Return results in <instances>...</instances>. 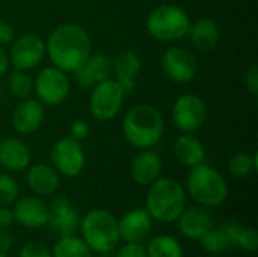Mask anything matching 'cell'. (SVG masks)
<instances>
[{
    "label": "cell",
    "mask_w": 258,
    "mask_h": 257,
    "mask_svg": "<svg viewBox=\"0 0 258 257\" xmlns=\"http://www.w3.org/2000/svg\"><path fill=\"white\" fill-rule=\"evenodd\" d=\"M91 48L89 33L74 23L57 26L45 44V53L53 65L65 73H74L89 58Z\"/></svg>",
    "instance_id": "6da1fadb"
},
{
    "label": "cell",
    "mask_w": 258,
    "mask_h": 257,
    "mask_svg": "<svg viewBox=\"0 0 258 257\" xmlns=\"http://www.w3.org/2000/svg\"><path fill=\"white\" fill-rule=\"evenodd\" d=\"M165 130V121L160 111L151 105H136L127 111L122 121V133L128 144L145 150L154 147Z\"/></svg>",
    "instance_id": "7a4b0ae2"
},
{
    "label": "cell",
    "mask_w": 258,
    "mask_h": 257,
    "mask_svg": "<svg viewBox=\"0 0 258 257\" xmlns=\"http://www.w3.org/2000/svg\"><path fill=\"white\" fill-rule=\"evenodd\" d=\"M147 212L160 223H174L186 208L184 188L171 177H159L147 192Z\"/></svg>",
    "instance_id": "3957f363"
},
{
    "label": "cell",
    "mask_w": 258,
    "mask_h": 257,
    "mask_svg": "<svg viewBox=\"0 0 258 257\" xmlns=\"http://www.w3.org/2000/svg\"><path fill=\"white\" fill-rule=\"evenodd\" d=\"M186 188L189 195L204 208H216L228 197V185L222 174L204 162L192 167Z\"/></svg>",
    "instance_id": "277c9868"
},
{
    "label": "cell",
    "mask_w": 258,
    "mask_h": 257,
    "mask_svg": "<svg viewBox=\"0 0 258 257\" xmlns=\"http://www.w3.org/2000/svg\"><path fill=\"white\" fill-rule=\"evenodd\" d=\"M79 227L83 241L98 254L110 253L121 241L118 220L104 209H94L88 212Z\"/></svg>",
    "instance_id": "5b68a950"
},
{
    "label": "cell",
    "mask_w": 258,
    "mask_h": 257,
    "mask_svg": "<svg viewBox=\"0 0 258 257\" xmlns=\"http://www.w3.org/2000/svg\"><path fill=\"white\" fill-rule=\"evenodd\" d=\"M190 27V18L186 11L175 5H162L154 8L147 18V30L159 41H180Z\"/></svg>",
    "instance_id": "8992f818"
},
{
    "label": "cell",
    "mask_w": 258,
    "mask_h": 257,
    "mask_svg": "<svg viewBox=\"0 0 258 257\" xmlns=\"http://www.w3.org/2000/svg\"><path fill=\"white\" fill-rule=\"evenodd\" d=\"M124 94V89L115 79H106L94 85L89 97V109L94 118L109 121L116 117L122 106Z\"/></svg>",
    "instance_id": "52a82bcc"
},
{
    "label": "cell",
    "mask_w": 258,
    "mask_h": 257,
    "mask_svg": "<svg viewBox=\"0 0 258 257\" xmlns=\"http://www.w3.org/2000/svg\"><path fill=\"white\" fill-rule=\"evenodd\" d=\"M70 79L65 71L57 67L42 68L33 82V91L38 100L47 106L62 105L70 94Z\"/></svg>",
    "instance_id": "ba28073f"
},
{
    "label": "cell",
    "mask_w": 258,
    "mask_h": 257,
    "mask_svg": "<svg viewBox=\"0 0 258 257\" xmlns=\"http://www.w3.org/2000/svg\"><path fill=\"white\" fill-rule=\"evenodd\" d=\"M172 120L181 133H194L200 130L207 120L206 103L195 94H183L174 103Z\"/></svg>",
    "instance_id": "9c48e42d"
},
{
    "label": "cell",
    "mask_w": 258,
    "mask_h": 257,
    "mask_svg": "<svg viewBox=\"0 0 258 257\" xmlns=\"http://www.w3.org/2000/svg\"><path fill=\"white\" fill-rule=\"evenodd\" d=\"M50 159L53 162V168L65 177L79 176L86 165V156L80 147V142L71 136L60 138L54 144L50 153Z\"/></svg>",
    "instance_id": "30bf717a"
},
{
    "label": "cell",
    "mask_w": 258,
    "mask_h": 257,
    "mask_svg": "<svg viewBox=\"0 0 258 257\" xmlns=\"http://www.w3.org/2000/svg\"><path fill=\"white\" fill-rule=\"evenodd\" d=\"M45 55V42L35 33H26L15 38L9 48V64L15 70L27 71L38 67Z\"/></svg>",
    "instance_id": "8fae6325"
},
{
    "label": "cell",
    "mask_w": 258,
    "mask_h": 257,
    "mask_svg": "<svg viewBox=\"0 0 258 257\" xmlns=\"http://www.w3.org/2000/svg\"><path fill=\"white\" fill-rule=\"evenodd\" d=\"M162 67L165 74L177 83L190 82L198 71L195 55L180 45H174L165 50L162 56Z\"/></svg>",
    "instance_id": "7c38bea8"
},
{
    "label": "cell",
    "mask_w": 258,
    "mask_h": 257,
    "mask_svg": "<svg viewBox=\"0 0 258 257\" xmlns=\"http://www.w3.org/2000/svg\"><path fill=\"white\" fill-rule=\"evenodd\" d=\"M113 74V59L107 53L89 55V58L74 71L77 85L83 89H89L98 82L110 79Z\"/></svg>",
    "instance_id": "4fadbf2b"
},
{
    "label": "cell",
    "mask_w": 258,
    "mask_h": 257,
    "mask_svg": "<svg viewBox=\"0 0 258 257\" xmlns=\"http://www.w3.org/2000/svg\"><path fill=\"white\" fill-rule=\"evenodd\" d=\"M50 218L48 224L59 236H71L77 232L80 226V218L77 211L71 206L70 200L65 195H57L48 204Z\"/></svg>",
    "instance_id": "5bb4252c"
},
{
    "label": "cell",
    "mask_w": 258,
    "mask_h": 257,
    "mask_svg": "<svg viewBox=\"0 0 258 257\" xmlns=\"http://www.w3.org/2000/svg\"><path fill=\"white\" fill-rule=\"evenodd\" d=\"M44 121V106L36 98H24L14 108L11 123L17 133L29 135L36 132Z\"/></svg>",
    "instance_id": "9a60e30c"
},
{
    "label": "cell",
    "mask_w": 258,
    "mask_h": 257,
    "mask_svg": "<svg viewBox=\"0 0 258 257\" xmlns=\"http://www.w3.org/2000/svg\"><path fill=\"white\" fill-rule=\"evenodd\" d=\"M14 218L27 229H42L48 224V204L38 197H24L14 203Z\"/></svg>",
    "instance_id": "2e32d148"
},
{
    "label": "cell",
    "mask_w": 258,
    "mask_h": 257,
    "mask_svg": "<svg viewBox=\"0 0 258 257\" xmlns=\"http://www.w3.org/2000/svg\"><path fill=\"white\" fill-rule=\"evenodd\" d=\"M177 221L181 235L194 241H200L201 236L207 233L210 229H213L215 226V220L209 208H204L201 204L184 208V211L181 212Z\"/></svg>",
    "instance_id": "e0dca14e"
},
{
    "label": "cell",
    "mask_w": 258,
    "mask_h": 257,
    "mask_svg": "<svg viewBox=\"0 0 258 257\" xmlns=\"http://www.w3.org/2000/svg\"><path fill=\"white\" fill-rule=\"evenodd\" d=\"M153 227V218L145 209H133L118 221L119 239L125 242L144 241Z\"/></svg>",
    "instance_id": "ac0fdd59"
},
{
    "label": "cell",
    "mask_w": 258,
    "mask_h": 257,
    "mask_svg": "<svg viewBox=\"0 0 258 257\" xmlns=\"http://www.w3.org/2000/svg\"><path fill=\"white\" fill-rule=\"evenodd\" d=\"M160 173L162 159L156 151L150 148H145L141 153H138L130 164L132 179L136 185L141 186H150L154 180L160 177Z\"/></svg>",
    "instance_id": "d6986e66"
},
{
    "label": "cell",
    "mask_w": 258,
    "mask_h": 257,
    "mask_svg": "<svg viewBox=\"0 0 258 257\" xmlns=\"http://www.w3.org/2000/svg\"><path fill=\"white\" fill-rule=\"evenodd\" d=\"M141 58L135 50H124L113 59L115 80L121 85L125 94L133 92L136 77L141 73Z\"/></svg>",
    "instance_id": "ffe728a7"
},
{
    "label": "cell",
    "mask_w": 258,
    "mask_h": 257,
    "mask_svg": "<svg viewBox=\"0 0 258 257\" xmlns=\"http://www.w3.org/2000/svg\"><path fill=\"white\" fill-rule=\"evenodd\" d=\"M30 164V150L18 138L9 136L0 141V165L9 171H23Z\"/></svg>",
    "instance_id": "44dd1931"
},
{
    "label": "cell",
    "mask_w": 258,
    "mask_h": 257,
    "mask_svg": "<svg viewBox=\"0 0 258 257\" xmlns=\"http://www.w3.org/2000/svg\"><path fill=\"white\" fill-rule=\"evenodd\" d=\"M187 35L195 50L201 53H207L218 45L221 39V29L215 20L206 17V18H200L195 23H190Z\"/></svg>",
    "instance_id": "7402d4cb"
},
{
    "label": "cell",
    "mask_w": 258,
    "mask_h": 257,
    "mask_svg": "<svg viewBox=\"0 0 258 257\" xmlns=\"http://www.w3.org/2000/svg\"><path fill=\"white\" fill-rule=\"evenodd\" d=\"M29 188L39 195H51L59 189V174L47 164H35L26 176Z\"/></svg>",
    "instance_id": "603a6c76"
},
{
    "label": "cell",
    "mask_w": 258,
    "mask_h": 257,
    "mask_svg": "<svg viewBox=\"0 0 258 257\" xmlns=\"http://www.w3.org/2000/svg\"><path fill=\"white\" fill-rule=\"evenodd\" d=\"M174 155L181 165L190 168L203 164L206 159V150L203 142L192 133H183L175 139Z\"/></svg>",
    "instance_id": "cb8c5ba5"
},
{
    "label": "cell",
    "mask_w": 258,
    "mask_h": 257,
    "mask_svg": "<svg viewBox=\"0 0 258 257\" xmlns=\"http://www.w3.org/2000/svg\"><path fill=\"white\" fill-rule=\"evenodd\" d=\"M53 257H92V250L89 245L74 235L60 236L53 247Z\"/></svg>",
    "instance_id": "d4e9b609"
},
{
    "label": "cell",
    "mask_w": 258,
    "mask_h": 257,
    "mask_svg": "<svg viewBox=\"0 0 258 257\" xmlns=\"http://www.w3.org/2000/svg\"><path fill=\"white\" fill-rule=\"evenodd\" d=\"M148 257H183V248L180 242L169 235H159L147 245Z\"/></svg>",
    "instance_id": "484cf974"
},
{
    "label": "cell",
    "mask_w": 258,
    "mask_h": 257,
    "mask_svg": "<svg viewBox=\"0 0 258 257\" xmlns=\"http://www.w3.org/2000/svg\"><path fill=\"white\" fill-rule=\"evenodd\" d=\"M228 171L236 177H246L257 171V155L248 151H239L231 156L228 162Z\"/></svg>",
    "instance_id": "4316f807"
},
{
    "label": "cell",
    "mask_w": 258,
    "mask_h": 257,
    "mask_svg": "<svg viewBox=\"0 0 258 257\" xmlns=\"http://www.w3.org/2000/svg\"><path fill=\"white\" fill-rule=\"evenodd\" d=\"M201 247L209 254H221L231 248V242L227 238V235L221 229H210L207 233H204L200 239Z\"/></svg>",
    "instance_id": "83f0119b"
},
{
    "label": "cell",
    "mask_w": 258,
    "mask_h": 257,
    "mask_svg": "<svg viewBox=\"0 0 258 257\" xmlns=\"http://www.w3.org/2000/svg\"><path fill=\"white\" fill-rule=\"evenodd\" d=\"M8 86L14 97H17L18 100H24V98H29L33 91V80L30 79V76L26 74V71L15 70L9 76Z\"/></svg>",
    "instance_id": "f1b7e54d"
},
{
    "label": "cell",
    "mask_w": 258,
    "mask_h": 257,
    "mask_svg": "<svg viewBox=\"0 0 258 257\" xmlns=\"http://www.w3.org/2000/svg\"><path fill=\"white\" fill-rule=\"evenodd\" d=\"M18 185L9 174L0 173V206H11L17 201Z\"/></svg>",
    "instance_id": "f546056e"
},
{
    "label": "cell",
    "mask_w": 258,
    "mask_h": 257,
    "mask_svg": "<svg viewBox=\"0 0 258 257\" xmlns=\"http://www.w3.org/2000/svg\"><path fill=\"white\" fill-rule=\"evenodd\" d=\"M236 247L248 251V253H254L258 247V233L254 229H246L243 227V230L240 232Z\"/></svg>",
    "instance_id": "4dcf8cb0"
},
{
    "label": "cell",
    "mask_w": 258,
    "mask_h": 257,
    "mask_svg": "<svg viewBox=\"0 0 258 257\" xmlns=\"http://www.w3.org/2000/svg\"><path fill=\"white\" fill-rule=\"evenodd\" d=\"M20 257H53L51 250L41 242H29L20 250Z\"/></svg>",
    "instance_id": "1f68e13d"
},
{
    "label": "cell",
    "mask_w": 258,
    "mask_h": 257,
    "mask_svg": "<svg viewBox=\"0 0 258 257\" xmlns=\"http://www.w3.org/2000/svg\"><path fill=\"white\" fill-rule=\"evenodd\" d=\"M115 257H148L147 256V250L144 245H141V242H127L125 245H122L116 256Z\"/></svg>",
    "instance_id": "d6a6232c"
},
{
    "label": "cell",
    "mask_w": 258,
    "mask_h": 257,
    "mask_svg": "<svg viewBox=\"0 0 258 257\" xmlns=\"http://www.w3.org/2000/svg\"><path fill=\"white\" fill-rule=\"evenodd\" d=\"M243 80H245V86L246 89L252 94V95H257L258 94V65L257 64H252L246 68L245 71V76H243Z\"/></svg>",
    "instance_id": "836d02e7"
},
{
    "label": "cell",
    "mask_w": 258,
    "mask_h": 257,
    "mask_svg": "<svg viewBox=\"0 0 258 257\" xmlns=\"http://www.w3.org/2000/svg\"><path fill=\"white\" fill-rule=\"evenodd\" d=\"M219 229L227 235V238H228V239H230V242H231V247H236L237 238H239L240 232L243 230V226H242L240 223L227 221V223H224Z\"/></svg>",
    "instance_id": "e575fe53"
},
{
    "label": "cell",
    "mask_w": 258,
    "mask_h": 257,
    "mask_svg": "<svg viewBox=\"0 0 258 257\" xmlns=\"http://www.w3.org/2000/svg\"><path fill=\"white\" fill-rule=\"evenodd\" d=\"M70 133H71V138H74L76 141L80 142L89 136V126L83 120H76L70 127Z\"/></svg>",
    "instance_id": "d590c367"
},
{
    "label": "cell",
    "mask_w": 258,
    "mask_h": 257,
    "mask_svg": "<svg viewBox=\"0 0 258 257\" xmlns=\"http://www.w3.org/2000/svg\"><path fill=\"white\" fill-rule=\"evenodd\" d=\"M14 39H15L14 27L6 21H0V47L9 45Z\"/></svg>",
    "instance_id": "8d00e7d4"
},
{
    "label": "cell",
    "mask_w": 258,
    "mask_h": 257,
    "mask_svg": "<svg viewBox=\"0 0 258 257\" xmlns=\"http://www.w3.org/2000/svg\"><path fill=\"white\" fill-rule=\"evenodd\" d=\"M14 221L15 218H14L12 209H9L8 206H0V230L9 229Z\"/></svg>",
    "instance_id": "74e56055"
},
{
    "label": "cell",
    "mask_w": 258,
    "mask_h": 257,
    "mask_svg": "<svg viewBox=\"0 0 258 257\" xmlns=\"http://www.w3.org/2000/svg\"><path fill=\"white\" fill-rule=\"evenodd\" d=\"M12 248V235L6 230H0V253L6 254Z\"/></svg>",
    "instance_id": "f35d334b"
},
{
    "label": "cell",
    "mask_w": 258,
    "mask_h": 257,
    "mask_svg": "<svg viewBox=\"0 0 258 257\" xmlns=\"http://www.w3.org/2000/svg\"><path fill=\"white\" fill-rule=\"evenodd\" d=\"M9 65H11L9 64V56L6 53V50L3 47H0V76L8 71Z\"/></svg>",
    "instance_id": "ab89813d"
},
{
    "label": "cell",
    "mask_w": 258,
    "mask_h": 257,
    "mask_svg": "<svg viewBox=\"0 0 258 257\" xmlns=\"http://www.w3.org/2000/svg\"><path fill=\"white\" fill-rule=\"evenodd\" d=\"M95 257H107L106 254H98V256H95Z\"/></svg>",
    "instance_id": "60d3db41"
},
{
    "label": "cell",
    "mask_w": 258,
    "mask_h": 257,
    "mask_svg": "<svg viewBox=\"0 0 258 257\" xmlns=\"http://www.w3.org/2000/svg\"><path fill=\"white\" fill-rule=\"evenodd\" d=\"M207 257H218L216 254H210V256H207Z\"/></svg>",
    "instance_id": "b9f144b4"
},
{
    "label": "cell",
    "mask_w": 258,
    "mask_h": 257,
    "mask_svg": "<svg viewBox=\"0 0 258 257\" xmlns=\"http://www.w3.org/2000/svg\"><path fill=\"white\" fill-rule=\"evenodd\" d=\"M0 257H8V256H6V254H2V253H0Z\"/></svg>",
    "instance_id": "7bdbcfd3"
}]
</instances>
